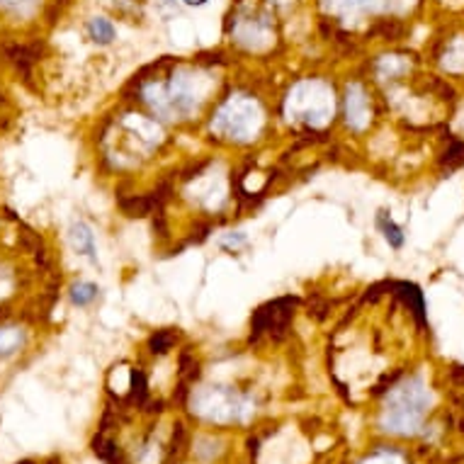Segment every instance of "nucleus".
I'll use <instances>...</instances> for the list:
<instances>
[{"label": "nucleus", "instance_id": "f257e3e1", "mask_svg": "<svg viewBox=\"0 0 464 464\" xmlns=\"http://www.w3.org/2000/svg\"><path fill=\"white\" fill-rule=\"evenodd\" d=\"M389 289H394V292L399 294L401 299H404L406 304H409L411 309H414L416 318H418V323H423L425 326V304H423V292H420L416 284H409V282H392L389 284Z\"/></svg>", "mask_w": 464, "mask_h": 464}, {"label": "nucleus", "instance_id": "f03ea898", "mask_svg": "<svg viewBox=\"0 0 464 464\" xmlns=\"http://www.w3.org/2000/svg\"><path fill=\"white\" fill-rule=\"evenodd\" d=\"M119 209L126 214V217L131 219H142V217H148V214L156 212V202H153L151 195H131V197H124V200H119Z\"/></svg>", "mask_w": 464, "mask_h": 464}, {"label": "nucleus", "instance_id": "7ed1b4c3", "mask_svg": "<svg viewBox=\"0 0 464 464\" xmlns=\"http://www.w3.org/2000/svg\"><path fill=\"white\" fill-rule=\"evenodd\" d=\"M6 56L17 66V68H20L22 73H25V76H30V66L37 61V51L32 49V46H20V44L8 46Z\"/></svg>", "mask_w": 464, "mask_h": 464}, {"label": "nucleus", "instance_id": "20e7f679", "mask_svg": "<svg viewBox=\"0 0 464 464\" xmlns=\"http://www.w3.org/2000/svg\"><path fill=\"white\" fill-rule=\"evenodd\" d=\"M173 343H175V334H173V331H156V334L148 338V350H151L153 355H163L173 348Z\"/></svg>", "mask_w": 464, "mask_h": 464}, {"label": "nucleus", "instance_id": "39448f33", "mask_svg": "<svg viewBox=\"0 0 464 464\" xmlns=\"http://www.w3.org/2000/svg\"><path fill=\"white\" fill-rule=\"evenodd\" d=\"M90 37L97 44H110V41L115 39V27L107 20H102V17H95V20L90 22Z\"/></svg>", "mask_w": 464, "mask_h": 464}, {"label": "nucleus", "instance_id": "423d86ee", "mask_svg": "<svg viewBox=\"0 0 464 464\" xmlns=\"http://www.w3.org/2000/svg\"><path fill=\"white\" fill-rule=\"evenodd\" d=\"M462 163H464V142H452V146L440 158V166L447 168V171H454V168H459Z\"/></svg>", "mask_w": 464, "mask_h": 464}, {"label": "nucleus", "instance_id": "0eeeda50", "mask_svg": "<svg viewBox=\"0 0 464 464\" xmlns=\"http://www.w3.org/2000/svg\"><path fill=\"white\" fill-rule=\"evenodd\" d=\"M377 224L382 226L384 236H387V241L392 243L394 248H401V243H404V233H401V229L396 226V224L392 222V219H387V214H379Z\"/></svg>", "mask_w": 464, "mask_h": 464}, {"label": "nucleus", "instance_id": "6e6552de", "mask_svg": "<svg viewBox=\"0 0 464 464\" xmlns=\"http://www.w3.org/2000/svg\"><path fill=\"white\" fill-rule=\"evenodd\" d=\"M95 297H97V287H95V284L81 282V284H76V287L71 289V299H73V304H78V307H86V304H90Z\"/></svg>", "mask_w": 464, "mask_h": 464}, {"label": "nucleus", "instance_id": "1a4fd4ad", "mask_svg": "<svg viewBox=\"0 0 464 464\" xmlns=\"http://www.w3.org/2000/svg\"><path fill=\"white\" fill-rule=\"evenodd\" d=\"M144 399H146V377L142 369H134L131 372V401L144 404Z\"/></svg>", "mask_w": 464, "mask_h": 464}, {"label": "nucleus", "instance_id": "9d476101", "mask_svg": "<svg viewBox=\"0 0 464 464\" xmlns=\"http://www.w3.org/2000/svg\"><path fill=\"white\" fill-rule=\"evenodd\" d=\"M20 243H22V248H27L30 253H37L39 248H44V246H41L39 233H35L32 229H27V226L20 229Z\"/></svg>", "mask_w": 464, "mask_h": 464}, {"label": "nucleus", "instance_id": "9b49d317", "mask_svg": "<svg viewBox=\"0 0 464 464\" xmlns=\"http://www.w3.org/2000/svg\"><path fill=\"white\" fill-rule=\"evenodd\" d=\"M309 309H311L309 313H313V316H316L318 321H323V318L328 316V309H331V304H328L326 299L313 297V299H309Z\"/></svg>", "mask_w": 464, "mask_h": 464}, {"label": "nucleus", "instance_id": "f8f14e48", "mask_svg": "<svg viewBox=\"0 0 464 464\" xmlns=\"http://www.w3.org/2000/svg\"><path fill=\"white\" fill-rule=\"evenodd\" d=\"M153 231H156L158 236H166V233H168L166 217H163V209H156V212H153Z\"/></svg>", "mask_w": 464, "mask_h": 464}, {"label": "nucleus", "instance_id": "ddd939ff", "mask_svg": "<svg viewBox=\"0 0 464 464\" xmlns=\"http://www.w3.org/2000/svg\"><path fill=\"white\" fill-rule=\"evenodd\" d=\"M187 6H202V3H207V0H185Z\"/></svg>", "mask_w": 464, "mask_h": 464}, {"label": "nucleus", "instance_id": "4468645a", "mask_svg": "<svg viewBox=\"0 0 464 464\" xmlns=\"http://www.w3.org/2000/svg\"><path fill=\"white\" fill-rule=\"evenodd\" d=\"M64 3H68V0H56V6H64Z\"/></svg>", "mask_w": 464, "mask_h": 464}, {"label": "nucleus", "instance_id": "2eb2a0df", "mask_svg": "<svg viewBox=\"0 0 464 464\" xmlns=\"http://www.w3.org/2000/svg\"><path fill=\"white\" fill-rule=\"evenodd\" d=\"M3 102H6V100H3V93H0V105H3Z\"/></svg>", "mask_w": 464, "mask_h": 464}]
</instances>
